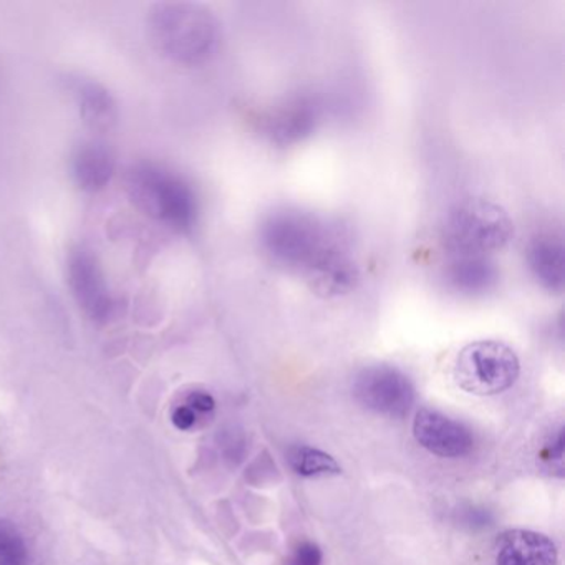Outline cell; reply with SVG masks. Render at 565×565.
Segmentation results:
<instances>
[{
    "mask_svg": "<svg viewBox=\"0 0 565 565\" xmlns=\"http://www.w3.org/2000/svg\"><path fill=\"white\" fill-rule=\"evenodd\" d=\"M290 468L303 478H322V476H339L342 472L339 462L320 451V449L310 448V446H294L289 449Z\"/></svg>",
    "mask_w": 565,
    "mask_h": 565,
    "instance_id": "15",
    "label": "cell"
},
{
    "mask_svg": "<svg viewBox=\"0 0 565 565\" xmlns=\"http://www.w3.org/2000/svg\"><path fill=\"white\" fill-rule=\"evenodd\" d=\"M498 280V269L486 256H455L446 269V282L461 296H484Z\"/></svg>",
    "mask_w": 565,
    "mask_h": 565,
    "instance_id": "11",
    "label": "cell"
},
{
    "mask_svg": "<svg viewBox=\"0 0 565 565\" xmlns=\"http://www.w3.org/2000/svg\"><path fill=\"white\" fill-rule=\"evenodd\" d=\"M413 435L419 446L441 458H462L475 448L469 428L435 409L423 408L416 413Z\"/></svg>",
    "mask_w": 565,
    "mask_h": 565,
    "instance_id": "8",
    "label": "cell"
},
{
    "mask_svg": "<svg viewBox=\"0 0 565 565\" xmlns=\"http://www.w3.org/2000/svg\"><path fill=\"white\" fill-rule=\"evenodd\" d=\"M317 108L310 102L297 100L269 118L267 131L280 145L296 143L316 128Z\"/></svg>",
    "mask_w": 565,
    "mask_h": 565,
    "instance_id": "13",
    "label": "cell"
},
{
    "mask_svg": "<svg viewBox=\"0 0 565 565\" xmlns=\"http://www.w3.org/2000/svg\"><path fill=\"white\" fill-rule=\"evenodd\" d=\"M495 565H557V547L547 535L514 529L499 535Z\"/></svg>",
    "mask_w": 565,
    "mask_h": 565,
    "instance_id": "9",
    "label": "cell"
},
{
    "mask_svg": "<svg viewBox=\"0 0 565 565\" xmlns=\"http://www.w3.org/2000/svg\"><path fill=\"white\" fill-rule=\"evenodd\" d=\"M153 44L164 57L181 65L210 61L220 45V24L206 8L193 2L154 6L148 19Z\"/></svg>",
    "mask_w": 565,
    "mask_h": 565,
    "instance_id": "2",
    "label": "cell"
},
{
    "mask_svg": "<svg viewBox=\"0 0 565 565\" xmlns=\"http://www.w3.org/2000/svg\"><path fill=\"white\" fill-rule=\"evenodd\" d=\"M127 193L137 210L171 230L188 231L196 223V194L183 178L160 164H135L128 171Z\"/></svg>",
    "mask_w": 565,
    "mask_h": 565,
    "instance_id": "3",
    "label": "cell"
},
{
    "mask_svg": "<svg viewBox=\"0 0 565 565\" xmlns=\"http://www.w3.org/2000/svg\"><path fill=\"white\" fill-rule=\"evenodd\" d=\"M541 459L548 466V469L552 471L557 469L558 475H562V469H564V431L562 428L557 429L551 441L544 446Z\"/></svg>",
    "mask_w": 565,
    "mask_h": 565,
    "instance_id": "17",
    "label": "cell"
},
{
    "mask_svg": "<svg viewBox=\"0 0 565 565\" xmlns=\"http://www.w3.org/2000/svg\"><path fill=\"white\" fill-rule=\"evenodd\" d=\"M512 234L511 217L499 204L469 198L449 211L441 237L452 256H486L502 249Z\"/></svg>",
    "mask_w": 565,
    "mask_h": 565,
    "instance_id": "4",
    "label": "cell"
},
{
    "mask_svg": "<svg viewBox=\"0 0 565 565\" xmlns=\"http://www.w3.org/2000/svg\"><path fill=\"white\" fill-rule=\"evenodd\" d=\"M527 264L539 286L548 292L564 290L565 260L564 244L554 234H539L527 247Z\"/></svg>",
    "mask_w": 565,
    "mask_h": 565,
    "instance_id": "10",
    "label": "cell"
},
{
    "mask_svg": "<svg viewBox=\"0 0 565 565\" xmlns=\"http://www.w3.org/2000/svg\"><path fill=\"white\" fill-rule=\"evenodd\" d=\"M115 157L105 145H82L72 160L75 183L84 191L104 190L115 174Z\"/></svg>",
    "mask_w": 565,
    "mask_h": 565,
    "instance_id": "12",
    "label": "cell"
},
{
    "mask_svg": "<svg viewBox=\"0 0 565 565\" xmlns=\"http://www.w3.org/2000/svg\"><path fill=\"white\" fill-rule=\"evenodd\" d=\"M259 237L274 263L303 274L317 294L340 296L355 287L359 269L349 241L322 217L284 207L263 221Z\"/></svg>",
    "mask_w": 565,
    "mask_h": 565,
    "instance_id": "1",
    "label": "cell"
},
{
    "mask_svg": "<svg viewBox=\"0 0 565 565\" xmlns=\"http://www.w3.org/2000/svg\"><path fill=\"white\" fill-rule=\"evenodd\" d=\"M287 565H322V551L313 542H300L290 554Z\"/></svg>",
    "mask_w": 565,
    "mask_h": 565,
    "instance_id": "18",
    "label": "cell"
},
{
    "mask_svg": "<svg viewBox=\"0 0 565 565\" xmlns=\"http://www.w3.org/2000/svg\"><path fill=\"white\" fill-rule=\"evenodd\" d=\"M519 372L521 363L511 347L495 340H479L458 353L452 375L465 392L491 396L511 388Z\"/></svg>",
    "mask_w": 565,
    "mask_h": 565,
    "instance_id": "5",
    "label": "cell"
},
{
    "mask_svg": "<svg viewBox=\"0 0 565 565\" xmlns=\"http://www.w3.org/2000/svg\"><path fill=\"white\" fill-rule=\"evenodd\" d=\"M353 395L363 408L390 418L408 415L415 403L412 380L390 365H372L363 369L353 383Z\"/></svg>",
    "mask_w": 565,
    "mask_h": 565,
    "instance_id": "6",
    "label": "cell"
},
{
    "mask_svg": "<svg viewBox=\"0 0 565 565\" xmlns=\"http://www.w3.org/2000/svg\"><path fill=\"white\" fill-rule=\"evenodd\" d=\"M184 402L204 419H210L213 416L214 409H216V402H214L213 395L204 392V390H194V392L188 393Z\"/></svg>",
    "mask_w": 565,
    "mask_h": 565,
    "instance_id": "20",
    "label": "cell"
},
{
    "mask_svg": "<svg viewBox=\"0 0 565 565\" xmlns=\"http://www.w3.org/2000/svg\"><path fill=\"white\" fill-rule=\"evenodd\" d=\"M171 419H173V425L181 429V431H191V429L198 428V426L206 422L184 399L173 409Z\"/></svg>",
    "mask_w": 565,
    "mask_h": 565,
    "instance_id": "19",
    "label": "cell"
},
{
    "mask_svg": "<svg viewBox=\"0 0 565 565\" xmlns=\"http://www.w3.org/2000/svg\"><path fill=\"white\" fill-rule=\"evenodd\" d=\"M0 565H29L28 542L8 519H0Z\"/></svg>",
    "mask_w": 565,
    "mask_h": 565,
    "instance_id": "16",
    "label": "cell"
},
{
    "mask_svg": "<svg viewBox=\"0 0 565 565\" xmlns=\"http://www.w3.org/2000/svg\"><path fill=\"white\" fill-rule=\"evenodd\" d=\"M68 286L82 312L94 322H107L115 300L97 256L85 247L72 250L67 260Z\"/></svg>",
    "mask_w": 565,
    "mask_h": 565,
    "instance_id": "7",
    "label": "cell"
},
{
    "mask_svg": "<svg viewBox=\"0 0 565 565\" xmlns=\"http://www.w3.org/2000/svg\"><path fill=\"white\" fill-rule=\"evenodd\" d=\"M82 117L95 130H105L117 118V105L107 88L94 82H82L77 87Z\"/></svg>",
    "mask_w": 565,
    "mask_h": 565,
    "instance_id": "14",
    "label": "cell"
}]
</instances>
